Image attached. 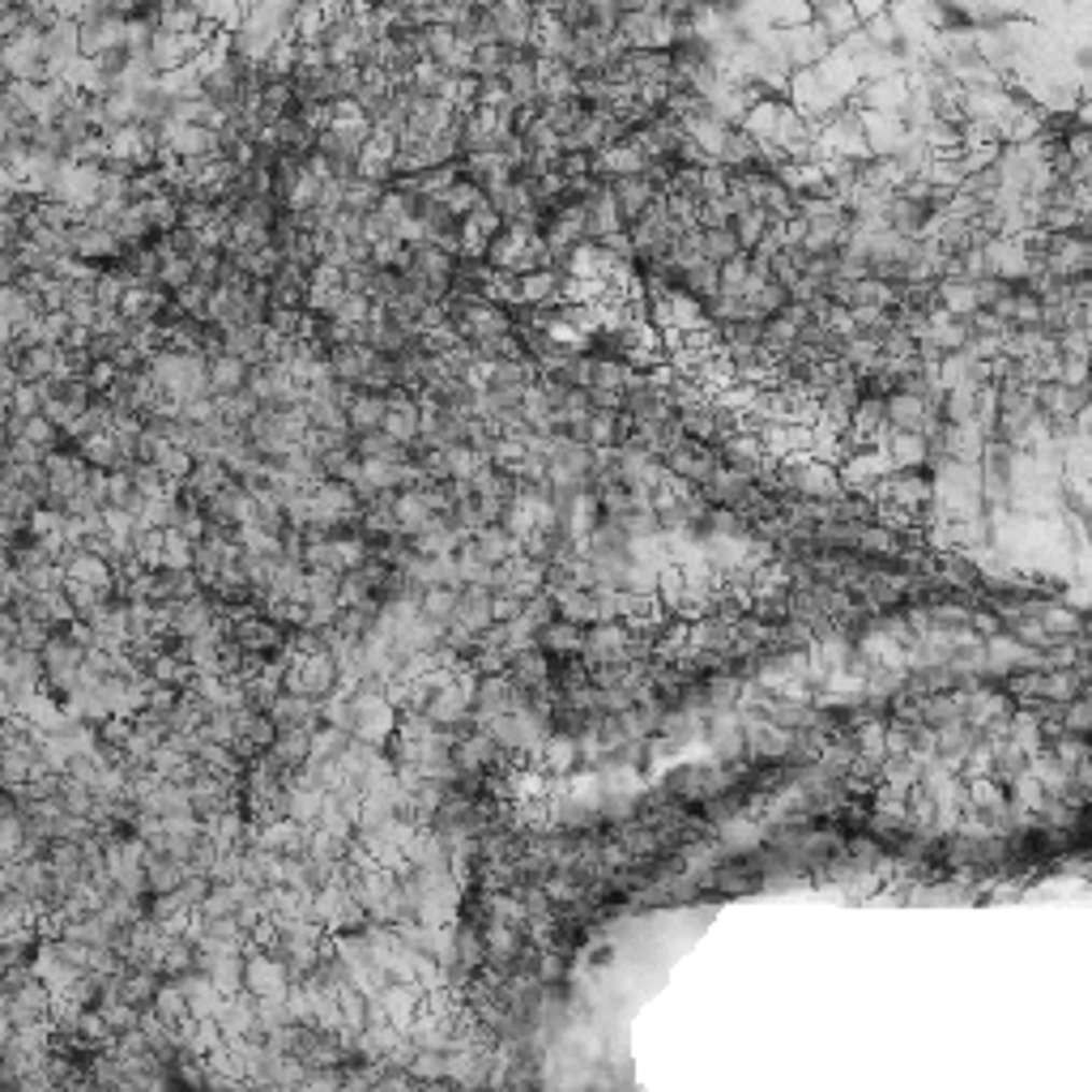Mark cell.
<instances>
[{
    "label": "cell",
    "mask_w": 1092,
    "mask_h": 1092,
    "mask_svg": "<svg viewBox=\"0 0 1092 1092\" xmlns=\"http://www.w3.org/2000/svg\"><path fill=\"white\" fill-rule=\"evenodd\" d=\"M9 410L13 414H39L43 410V388L30 384V380H17L13 393H9Z\"/></svg>",
    "instance_id": "7dc6e473"
},
{
    "label": "cell",
    "mask_w": 1092,
    "mask_h": 1092,
    "mask_svg": "<svg viewBox=\"0 0 1092 1092\" xmlns=\"http://www.w3.org/2000/svg\"><path fill=\"white\" fill-rule=\"evenodd\" d=\"M534 644L551 657V662H559V657H577L581 653V644H585V627L581 623H572V619H551V623H542L538 632H534Z\"/></svg>",
    "instance_id": "8fae6325"
},
{
    "label": "cell",
    "mask_w": 1092,
    "mask_h": 1092,
    "mask_svg": "<svg viewBox=\"0 0 1092 1092\" xmlns=\"http://www.w3.org/2000/svg\"><path fill=\"white\" fill-rule=\"evenodd\" d=\"M175 981H180V990H184V998H188V1011H193V1016H201V1020L218 1016V1007H223V994H218V985H214L205 973L188 969V973H180Z\"/></svg>",
    "instance_id": "ffe728a7"
},
{
    "label": "cell",
    "mask_w": 1092,
    "mask_h": 1092,
    "mask_svg": "<svg viewBox=\"0 0 1092 1092\" xmlns=\"http://www.w3.org/2000/svg\"><path fill=\"white\" fill-rule=\"evenodd\" d=\"M551 670H555V662L538 649V644H525V649H516L512 657H508V679L521 687V692H529V687H542V683H551Z\"/></svg>",
    "instance_id": "4fadbf2b"
},
{
    "label": "cell",
    "mask_w": 1092,
    "mask_h": 1092,
    "mask_svg": "<svg viewBox=\"0 0 1092 1092\" xmlns=\"http://www.w3.org/2000/svg\"><path fill=\"white\" fill-rule=\"evenodd\" d=\"M521 619H525V623L538 632L542 623H551V619H555V598H551L547 590H538L534 598H525V602H521Z\"/></svg>",
    "instance_id": "681fc988"
},
{
    "label": "cell",
    "mask_w": 1092,
    "mask_h": 1092,
    "mask_svg": "<svg viewBox=\"0 0 1092 1092\" xmlns=\"http://www.w3.org/2000/svg\"><path fill=\"white\" fill-rule=\"evenodd\" d=\"M150 1011H154L162 1024H180L184 1016H193V1011H188V998H184V990H180L175 977H162V981H158V990H154V998H150Z\"/></svg>",
    "instance_id": "f546056e"
},
{
    "label": "cell",
    "mask_w": 1092,
    "mask_h": 1092,
    "mask_svg": "<svg viewBox=\"0 0 1092 1092\" xmlns=\"http://www.w3.org/2000/svg\"><path fill=\"white\" fill-rule=\"evenodd\" d=\"M69 444H73L77 457H82L86 466H95V470H128V466H132V453L112 436V427L82 431V436H73Z\"/></svg>",
    "instance_id": "5b68a950"
},
{
    "label": "cell",
    "mask_w": 1092,
    "mask_h": 1092,
    "mask_svg": "<svg viewBox=\"0 0 1092 1092\" xmlns=\"http://www.w3.org/2000/svg\"><path fill=\"white\" fill-rule=\"evenodd\" d=\"M188 879V862L184 857H171V853L145 850V888L150 892H171Z\"/></svg>",
    "instance_id": "44dd1931"
},
{
    "label": "cell",
    "mask_w": 1092,
    "mask_h": 1092,
    "mask_svg": "<svg viewBox=\"0 0 1092 1092\" xmlns=\"http://www.w3.org/2000/svg\"><path fill=\"white\" fill-rule=\"evenodd\" d=\"M742 747L751 764H781L794 755V729L755 713H742Z\"/></svg>",
    "instance_id": "7a4b0ae2"
},
{
    "label": "cell",
    "mask_w": 1092,
    "mask_h": 1092,
    "mask_svg": "<svg viewBox=\"0 0 1092 1092\" xmlns=\"http://www.w3.org/2000/svg\"><path fill=\"white\" fill-rule=\"evenodd\" d=\"M308 602H338V572L308 568Z\"/></svg>",
    "instance_id": "c3c4849f"
},
{
    "label": "cell",
    "mask_w": 1092,
    "mask_h": 1092,
    "mask_svg": "<svg viewBox=\"0 0 1092 1092\" xmlns=\"http://www.w3.org/2000/svg\"><path fill=\"white\" fill-rule=\"evenodd\" d=\"M751 486L755 479H747V474H738V470H729V466H718L705 483H700V495L709 499V504H726V508H738L747 495H751Z\"/></svg>",
    "instance_id": "d6986e66"
},
{
    "label": "cell",
    "mask_w": 1092,
    "mask_h": 1092,
    "mask_svg": "<svg viewBox=\"0 0 1092 1092\" xmlns=\"http://www.w3.org/2000/svg\"><path fill=\"white\" fill-rule=\"evenodd\" d=\"M295 985L282 952H243V990L252 998H282Z\"/></svg>",
    "instance_id": "3957f363"
},
{
    "label": "cell",
    "mask_w": 1092,
    "mask_h": 1092,
    "mask_svg": "<svg viewBox=\"0 0 1092 1092\" xmlns=\"http://www.w3.org/2000/svg\"><path fill=\"white\" fill-rule=\"evenodd\" d=\"M555 614H559V619H572V623H581V627L598 623L594 590H564V594H555Z\"/></svg>",
    "instance_id": "836d02e7"
},
{
    "label": "cell",
    "mask_w": 1092,
    "mask_h": 1092,
    "mask_svg": "<svg viewBox=\"0 0 1092 1092\" xmlns=\"http://www.w3.org/2000/svg\"><path fill=\"white\" fill-rule=\"evenodd\" d=\"M338 687H342V670L329 649L308 653V657H290V666L282 675V692H299V696H316V700H325Z\"/></svg>",
    "instance_id": "6da1fadb"
},
{
    "label": "cell",
    "mask_w": 1092,
    "mask_h": 1092,
    "mask_svg": "<svg viewBox=\"0 0 1092 1092\" xmlns=\"http://www.w3.org/2000/svg\"><path fill=\"white\" fill-rule=\"evenodd\" d=\"M158 568H193V538H184L180 529H162Z\"/></svg>",
    "instance_id": "7bdbcfd3"
},
{
    "label": "cell",
    "mask_w": 1092,
    "mask_h": 1092,
    "mask_svg": "<svg viewBox=\"0 0 1092 1092\" xmlns=\"http://www.w3.org/2000/svg\"><path fill=\"white\" fill-rule=\"evenodd\" d=\"M375 201H380V184L364 180L359 171L342 180V210H351V214H367V210H375Z\"/></svg>",
    "instance_id": "f35d334b"
},
{
    "label": "cell",
    "mask_w": 1092,
    "mask_h": 1092,
    "mask_svg": "<svg viewBox=\"0 0 1092 1092\" xmlns=\"http://www.w3.org/2000/svg\"><path fill=\"white\" fill-rule=\"evenodd\" d=\"M760 154H764V141H755L742 124H729L713 162H722V167H729V171H747V167H755V162H760Z\"/></svg>",
    "instance_id": "2e32d148"
},
{
    "label": "cell",
    "mask_w": 1092,
    "mask_h": 1092,
    "mask_svg": "<svg viewBox=\"0 0 1092 1092\" xmlns=\"http://www.w3.org/2000/svg\"><path fill=\"white\" fill-rule=\"evenodd\" d=\"M346 742H351V734H346V729L325 726V722H321V726L312 729V738H308V760H321V764H325V760H338Z\"/></svg>",
    "instance_id": "60d3db41"
},
{
    "label": "cell",
    "mask_w": 1092,
    "mask_h": 1092,
    "mask_svg": "<svg viewBox=\"0 0 1092 1092\" xmlns=\"http://www.w3.org/2000/svg\"><path fill=\"white\" fill-rule=\"evenodd\" d=\"M679 290H683V295H692V299H700V303H709V299L722 290L718 260L700 256V260H692L687 269H679Z\"/></svg>",
    "instance_id": "603a6c76"
},
{
    "label": "cell",
    "mask_w": 1092,
    "mask_h": 1092,
    "mask_svg": "<svg viewBox=\"0 0 1092 1092\" xmlns=\"http://www.w3.org/2000/svg\"><path fill=\"white\" fill-rule=\"evenodd\" d=\"M440 201H444V205H449L457 218H466V214H474L479 205H486L483 188H479V184H470V180H457V184H449Z\"/></svg>",
    "instance_id": "b9f144b4"
},
{
    "label": "cell",
    "mask_w": 1092,
    "mask_h": 1092,
    "mask_svg": "<svg viewBox=\"0 0 1092 1092\" xmlns=\"http://www.w3.org/2000/svg\"><path fill=\"white\" fill-rule=\"evenodd\" d=\"M273 718V726H299V729H316L321 726V700L316 696H299V692H278L273 705L265 709Z\"/></svg>",
    "instance_id": "7c38bea8"
},
{
    "label": "cell",
    "mask_w": 1092,
    "mask_h": 1092,
    "mask_svg": "<svg viewBox=\"0 0 1092 1092\" xmlns=\"http://www.w3.org/2000/svg\"><path fill=\"white\" fill-rule=\"evenodd\" d=\"M892 303H896V286H892V282H883V278H875V273L853 278L850 308H892Z\"/></svg>",
    "instance_id": "d6a6232c"
},
{
    "label": "cell",
    "mask_w": 1092,
    "mask_h": 1092,
    "mask_svg": "<svg viewBox=\"0 0 1092 1092\" xmlns=\"http://www.w3.org/2000/svg\"><path fill=\"white\" fill-rule=\"evenodd\" d=\"M384 410H388V397H384V393L355 388V393H351V401H346V427H351V436L375 431V427L384 423Z\"/></svg>",
    "instance_id": "ac0fdd59"
},
{
    "label": "cell",
    "mask_w": 1092,
    "mask_h": 1092,
    "mask_svg": "<svg viewBox=\"0 0 1092 1092\" xmlns=\"http://www.w3.org/2000/svg\"><path fill=\"white\" fill-rule=\"evenodd\" d=\"M1063 729H1067V734H1084V738H1089V729H1092L1089 692H1080V696H1072V700L1063 705Z\"/></svg>",
    "instance_id": "bcb514c9"
},
{
    "label": "cell",
    "mask_w": 1092,
    "mask_h": 1092,
    "mask_svg": "<svg viewBox=\"0 0 1092 1092\" xmlns=\"http://www.w3.org/2000/svg\"><path fill=\"white\" fill-rule=\"evenodd\" d=\"M137 205H141V214H145V223H150L154 236H167V231L180 227V197H175V193H154V197H145V201H137Z\"/></svg>",
    "instance_id": "83f0119b"
},
{
    "label": "cell",
    "mask_w": 1092,
    "mask_h": 1092,
    "mask_svg": "<svg viewBox=\"0 0 1092 1092\" xmlns=\"http://www.w3.org/2000/svg\"><path fill=\"white\" fill-rule=\"evenodd\" d=\"M158 981H162V973L158 969H124L120 973V998L124 1003H132V1007H150V998H154Z\"/></svg>",
    "instance_id": "e575fe53"
},
{
    "label": "cell",
    "mask_w": 1092,
    "mask_h": 1092,
    "mask_svg": "<svg viewBox=\"0 0 1092 1092\" xmlns=\"http://www.w3.org/2000/svg\"><path fill=\"white\" fill-rule=\"evenodd\" d=\"M145 675L154 679V683H175V687H188V679H193V666H188V657L175 649V640L145 666Z\"/></svg>",
    "instance_id": "f1b7e54d"
},
{
    "label": "cell",
    "mask_w": 1092,
    "mask_h": 1092,
    "mask_svg": "<svg viewBox=\"0 0 1092 1092\" xmlns=\"http://www.w3.org/2000/svg\"><path fill=\"white\" fill-rule=\"evenodd\" d=\"M346 853H351V837L329 833V828H321V824L308 833V857H321V862H346Z\"/></svg>",
    "instance_id": "ab89813d"
},
{
    "label": "cell",
    "mask_w": 1092,
    "mask_h": 1092,
    "mask_svg": "<svg viewBox=\"0 0 1092 1092\" xmlns=\"http://www.w3.org/2000/svg\"><path fill=\"white\" fill-rule=\"evenodd\" d=\"M380 431H388L393 440L410 444V440L419 436V401H414L410 393L393 388V393H388V410H384V423H380Z\"/></svg>",
    "instance_id": "e0dca14e"
},
{
    "label": "cell",
    "mask_w": 1092,
    "mask_h": 1092,
    "mask_svg": "<svg viewBox=\"0 0 1092 1092\" xmlns=\"http://www.w3.org/2000/svg\"><path fill=\"white\" fill-rule=\"evenodd\" d=\"M969 627L985 640V636H994V632H1003V619L994 614V610H969Z\"/></svg>",
    "instance_id": "11a10c76"
},
{
    "label": "cell",
    "mask_w": 1092,
    "mask_h": 1092,
    "mask_svg": "<svg viewBox=\"0 0 1092 1092\" xmlns=\"http://www.w3.org/2000/svg\"><path fill=\"white\" fill-rule=\"evenodd\" d=\"M265 329H269V334H282V338H299V329H303V308L269 303V308H265Z\"/></svg>",
    "instance_id": "f6af8a7d"
},
{
    "label": "cell",
    "mask_w": 1092,
    "mask_h": 1092,
    "mask_svg": "<svg viewBox=\"0 0 1092 1092\" xmlns=\"http://www.w3.org/2000/svg\"><path fill=\"white\" fill-rule=\"evenodd\" d=\"M718 457H722V466L738 470V474H747V479H755V474L768 466L760 436H755V431H747V427H742V431H734V436H726V440L718 444Z\"/></svg>",
    "instance_id": "30bf717a"
},
{
    "label": "cell",
    "mask_w": 1092,
    "mask_h": 1092,
    "mask_svg": "<svg viewBox=\"0 0 1092 1092\" xmlns=\"http://www.w3.org/2000/svg\"><path fill=\"white\" fill-rule=\"evenodd\" d=\"M610 193H614V205H619V218H623V231H627V223H636L640 218V210L653 201V197H662L640 171L636 175H619V180H610Z\"/></svg>",
    "instance_id": "9a60e30c"
},
{
    "label": "cell",
    "mask_w": 1092,
    "mask_h": 1092,
    "mask_svg": "<svg viewBox=\"0 0 1092 1092\" xmlns=\"http://www.w3.org/2000/svg\"><path fill=\"white\" fill-rule=\"evenodd\" d=\"M935 414H939V406H931V401H922V397H913L905 388H892L883 397V419H888L892 431H918L922 436Z\"/></svg>",
    "instance_id": "52a82bcc"
},
{
    "label": "cell",
    "mask_w": 1092,
    "mask_h": 1092,
    "mask_svg": "<svg viewBox=\"0 0 1092 1092\" xmlns=\"http://www.w3.org/2000/svg\"><path fill=\"white\" fill-rule=\"evenodd\" d=\"M525 705V692L508 679V675H479V687H474V722L483 726L486 718H495V713H512V709H521Z\"/></svg>",
    "instance_id": "8992f818"
},
{
    "label": "cell",
    "mask_w": 1092,
    "mask_h": 1092,
    "mask_svg": "<svg viewBox=\"0 0 1092 1092\" xmlns=\"http://www.w3.org/2000/svg\"><path fill=\"white\" fill-rule=\"evenodd\" d=\"M453 607H457V590L453 585H423V594H419V614L423 619L444 627L453 619Z\"/></svg>",
    "instance_id": "8d00e7d4"
},
{
    "label": "cell",
    "mask_w": 1092,
    "mask_h": 1092,
    "mask_svg": "<svg viewBox=\"0 0 1092 1092\" xmlns=\"http://www.w3.org/2000/svg\"><path fill=\"white\" fill-rule=\"evenodd\" d=\"M768 214L760 210V205H747V210H738V214H729V231H734V240L742 243V247H755V243L764 240V231H768Z\"/></svg>",
    "instance_id": "74e56055"
},
{
    "label": "cell",
    "mask_w": 1092,
    "mask_h": 1092,
    "mask_svg": "<svg viewBox=\"0 0 1092 1092\" xmlns=\"http://www.w3.org/2000/svg\"><path fill=\"white\" fill-rule=\"evenodd\" d=\"M751 866H722L718 870V888H726V892H747L751 888Z\"/></svg>",
    "instance_id": "f5cc1de1"
},
{
    "label": "cell",
    "mask_w": 1092,
    "mask_h": 1092,
    "mask_svg": "<svg viewBox=\"0 0 1092 1092\" xmlns=\"http://www.w3.org/2000/svg\"><path fill=\"white\" fill-rule=\"evenodd\" d=\"M231 640L247 649V653H278L282 649V640H286V627L278 623V619H269L265 610H252V614H243L240 623L231 627Z\"/></svg>",
    "instance_id": "ba28073f"
},
{
    "label": "cell",
    "mask_w": 1092,
    "mask_h": 1092,
    "mask_svg": "<svg viewBox=\"0 0 1092 1092\" xmlns=\"http://www.w3.org/2000/svg\"><path fill=\"white\" fill-rule=\"evenodd\" d=\"M470 542H474V551L483 555L486 564H504V559H512L521 551V538H512L504 525H483L479 534H470Z\"/></svg>",
    "instance_id": "4316f807"
},
{
    "label": "cell",
    "mask_w": 1092,
    "mask_h": 1092,
    "mask_svg": "<svg viewBox=\"0 0 1092 1092\" xmlns=\"http://www.w3.org/2000/svg\"><path fill=\"white\" fill-rule=\"evenodd\" d=\"M449 623H457V627H466V632H474V636H479L483 627H491V623H495V614H491V585H462Z\"/></svg>",
    "instance_id": "5bb4252c"
},
{
    "label": "cell",
    "mask_w": 1092,
    "mask_h": 1092,
    "mask_svg": "<svg viewBox=\"0 0 1092 1092\" xmlns=\"http://www.w3.org/2000/svg\"><path fill=\"white\" fill-rule=\"evenodd\" d=\"M1054 342H1059V355H1076V359L1089 355V329H1059Z\"/></svg>",
    "instance_id": "816d5d0a"
},
{
    "label": "cell",
    "mask_w": 1092,
    "mask_h": 1092,
    "mask_svg": "<svg viewBox=\"0 0 1092 1092\" xmlns=\"http://www.w3.org/2000/svg\"><path fill=\"white\" fill-rule=\"evenodd\" d=\"M653 594L662 598V607L670 610V614H679V610H683V602H687V581H683V568H679V564H666V568H657Z\"/></svg>",
    "instance_id": "d590c367"
},
{
    "label": "cell",
    "mask_w": 1092,
    "mask_h": 1092,
    "mask_svg": "<svg viewBox=\"0 0 1092 1092\" xmlns=\"http://www.w3.org/2000/svg\"><path fill=\"white\" fill-rule=\"evenodd\" d=\"M243 380H247V364L240 355H214L210 359V397H227V393H240Z\"/></svg>",
    "instance_id": "484cf974"
},
{
    "label": "cell",
    "mask_w": 1092,
    "mask_h": 1092,
    "mask_svg": "<svg viewBox=\"0 0 1092 1092\" xmlns=\"http://www.w3.org/2000/svg\"><path fill=\"white\" fill-rule=\"evenodd\" d=\"M700 252L709 256V260H729V256H738V252H747L742 243L734 240V231L729 227H713V231H700Z\"/></svg>",
    "instance_id": "ee69618b"
},
{
    "label": "cell",
    "mask_w": 1092,
    "mask_h": 1092,
    "mask_svg": "<svg viewBox=\"0 0 1092 1092\" xmlns=\"http://www.w3.org/2000/svg\"><path fill=\"white\" fill-rule=\"evenodd\" d=\"M175 700H180V687L175 683H145V705L150 709H158V713H171L175 709Z\"/></svg>",
    "instance_id": "f907efd6"
},
{
    "label": "cell",
    "mask_w": 1092,
    "mask_h": 1092,
    "mask_svg": "<svg viewBox=\"0 0 1092 1092\" xmlns=\"http://www.w3.org/2000/svg\"><path fill=\"white\" fill-rule=\"evenodd\" d=\"M590 406L594 410H623V388H602V384H590Z\"/></svg>",
    "instance_id": "db71d44e"
},
{
    "label": "cell",
    "mask_w": 1092,
    "mask_h": 1092,
    "mask_svg": "<svg viewBox=\"0 0 1092 1092\" xmlns=\"http://www.w3.org/2000/svg\"><path fill=\"white\" fill-rule=\"evenodd\" d=\"M935 295H939V308H948L952 316H969V312H977V295H973L969 278H939V282H935Z\"/></svg>",
    "instance_id": "1f68e13d"
},
{
    "label": "cell",
    "mask_w": 1092,
    "mask_h": 1092,
    "mask_svg": "<svg viewBox=\"0 0 1092 1092\" xmlns=\"http://www.w3.org/2000/svg\"><path fill=\"white\" fill-rule=\"evenodd\" d=\"M65 577H73V581H86V585H99V590H112L116 585V572H112V564L103 559V555H90V551H73L65 564ZM116 598V594H112Z\"/></svg>",
    "instance_id": "7402d4cb"
},
{
    "label": "cell",
    "mask_w": 1092,
    "mask_h": 1092,
    "mask_svg": "<svg viewBox=\"0 0 1092 1092\" xmlns=\"http://www.w3.org/2000/svg\"><path fill=\"white\" fill-rule=\"evenodd\" d=\"M538 108H542V120L551 124L555 132H572L577 124L590 116V108L577 99V95H559V99H538Z\"/></svg>",
    "instance_id": "4dcf8cb0"
},
{
    "label": "cell",
    "mask_w": 1092,
    "mask_h": 1092,
    "mask_svg": "<svg viewBox=\"0 0 1092 1092\" xmlns=\"http://www.w3.org/2000/svg\"><path fill=\"white\" fill-rule=\"evenodd\" d=\"M0 790H4V785H0Z\"/></svg>",
    "instance_id": "6f0895ef"
},
{
    "label": "cell",
    "mask_w": 1092,
    "mask_h": 1092,
    "mask_svg": "<svg viewBox=\"0 0 1092 1092\" xmlns=\"http://www.w3.org/2000/svg\"><path fill=\"white\" fill-rule=\"evenodd\" d=\"M883 457L892 470H918L926 466V440L918 431H892L883 444Z\"/></svg>",
    "instance_id": "d4e9b609"
},
{
    "label": "cell",
    "mask_w": 1092,
    "mask_h": 1092,
    "mask_svg": "<svg viewBox=\"0 0 1092 1092\" xmlns=\"http://www.w3.org/2000/svg\"><path fill=\"white\" fill-rule=\"evenodd\" d=\"M321 807H325V790L316 785H303V781H290L286 785V816L303 828H316L321 824Z\"/></svg>",
    "instance_id": "cb8c5ba5"
},
{
    "label": "cell",
    "mask_w": 1092,
    "mask_h": 1092,
    "mask_svg": "<svg viewBox=\"0 0 1092 1092\" xmlns=\"http://www.w3.org/2000/svg\"><path fill=\"white\" fill-rule=\"evenodd\" d=\"M662 466L670 470V474H679V479H687V483H705L718 466H722V457H718V444H705V440H692V436H683L666 457H662Z\"/></svg>",
    "instance_id": "277c9868"
},
{
    "label": "cell",
    "mask_w": 1092,
    "mask_h": 1092,
    "mask_svg": "<svg viewBox=\"0 0 1092 1092\" xmlns=\"http://www.w3.org/2000/svg\"><path fill=\"white\" fill-rule=\"evenodd\" d=\"M559 4H564V0H534L538 13H559Z\"/></svg>",
    "instance_id": "9f6ffc18"
},
{
    "label": "cell",
    "mask_w": 1092,
    "mask_h": 1092,
    "mask_svg": "<svg viewBox=\"0 0 1092 1092\" xmlns=\"http://www.w3.org/2000/svg\"><path fill=\"white\" fill-rule=\"evenodd\" d=\"M371 998H375L380 1016H384L388 1024H397L401 1033L410 1029V1020H414V1016H419V1007H423V990H419L414 981H388V985H384V990H375Z\"/></svg>",
    "instance_id": "9c48e42d"
}]
</instances>
